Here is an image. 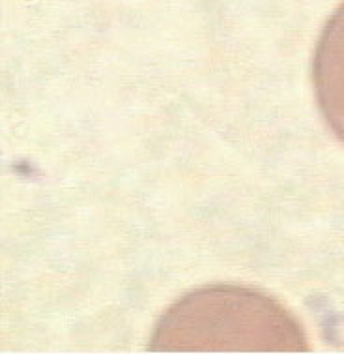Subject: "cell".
<instances>
[{"label": "cell", "mask_w": 344, "mask_h": 354, "mask_svg": "<svg viewBox=\"0 0 344 354\" xmlns=\"http://www.w3.org/2000/svg\"><path fill=\"white\" fill-rule=\"evenodd\" d=\"M312 77L325 122L344 141V4L320 36Z\"/></svg>", "instance_id": "obj_2"}, {"label": "cell", "mask_w": 344, "mask_h": 354, "mask_svg": "<svg viewBox=\"0 0 344 354\" xmlns=\"http://www.w3.org/2000/svg\"><path fill=\"white\" fill-rule=\"evenodd\" d=\"M155 353H300L303 328L260 290L211 285L172 304L153 330Z\"/></svg>", "instance_id": "obj_1"}]
</instances>
